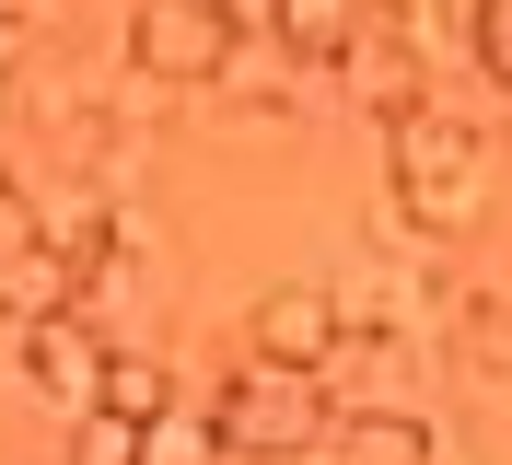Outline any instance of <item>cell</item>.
<instances>
[{
	"label": "cell",
	"instance_id": "1",
	"mask_svg": "<svg viewBox=\"0 0 512 465\" xmlns=\"http://www.w3.org/2000/svg\"><path fill=\"white\" fill-rule=\"evenodd\" d=\"M489 186H501V163H489V140H478L466 117L419 105V117L384 128V198H396L408 233H431V245L478 233V221H489Z\"/></svg>",
	"mask_w": 512,
	"mask_h": 465
},
{
	"label": "cell",
	"instance_id": "2",
	"mask_svg": "<svg viewBox=\"0 0 512 465\" xmlns=\"http://www.w3.org/2000/svg\"><path fill=\"white\" fill-rule=\"evenodd\" d=\"M210 407H222V454H326V431H338V384L315 361H268V349H245Z\"/></svg>",
	"mask_w": 512,
	"mask_h": 465
},
{
	"label": "cell",
	"instance_id": "3",
	"mask_svg": "<svg viewBox=\"0 0 512 465\" xmlns=\"http://www.w3.org/2000/svg\"><path fill=\"white\" fill-rule=\"evenodd\" d=\"M128 70L140 82H175V93H198V82H222L233 70V47H245V24H233V0H128Z\"/></svg>",
	"mask_w": 512,
	"mask_h": 465
},
{
	"label": "cell",
	"instance_id": "4",
	"mask_svg": "<svg viewBox=\"0 0 512 465\" xmlns=\"http://www.w3.org/2000/svg\"><path fill=\"white\" fill-rule=\"evenodd\" d=\"M210 93H222L233 117H256V128H291L303 105H326V93H338V70H326L315 47H291V35H245V47H233V70H222Z\"/></svg>",
	"mask_w": 512,
	"mask_h": 465
},
{
	"label": "cell",
	"instance_id": "5",
	"mask_svg": "<svg viewBox=\"0 0 512 465\" xmlns=\"http://www.w3.org/2000/svg\"><path fill=\"white\" fill-rule=\"evenodd\" d=\"M105 361H117V338H105L82 303H59V314H35V326H24V384L59 407V419L105 407Z\"/></svg>",
	"mask_w": 512,
	"mask_h": 465
},
{
	"label": "cell",
	"instance_id": "6",
	"mask_svg": "<svg viewBox=\"0 0 512 465\" xmlns=\"http://www.w3.org/2000/svg\"><path fill=\"white\" fill-rule=\"evenodd\" d=\"M350 338V303L338 291H315V279H280V291H256V338L245 349H268V361H315L326 372V349Z\"/></svg>",
	"mask_w": 512,
	"mask_h": 465
},
{
	"label": "cell",
	"instance_id": "7",
	"mask_svg": "<svg viewBox=\"0 0 512 465\" xmlns=\"http://www.w3.org/2000/svg\"><path fill=\"white\" fill-rule=\"evenodd\" d=\"M443 442H454L443 419H419V407H396V396H384V407H338L326 454H338V465H431Z\"/></svg>",
	"mask_w": 512,
	"mask_h": 465
},
{
	"label": "cell",
	"instance_id": "8",
	"mask_svg": "<svg viewBox=\"0 0 512 465\" xmlns=\"http://www.w3.org/2000/svg\"><path fill=\"white\" fill-rule=\"evenodd\" d=\"M454 361L478 372V384H512V279L454 291Z\"/></svg>",
	"mask_w": 512,
	"mask_h": 465
},
{
	"label": "cell",
	"instance_id": "9",
	"mask_svg": "<svg viewBox=\"0 0 512 465\" xmlns=\"http://www.w3.org/2000/svg\"><path fill=\"white\" fill-rule=\"evenodd\" d=\"M210 454H222V407H187V396H175L152 419V454H140V465H210Z\"/></svg>",
	"mask_w": 512,
	"mask_h": 465
},
{
	"label": "cell",
	"instance_id": "10",
	"mask_svg": "<svg viewBox=\"0 0 512 465\" xmlns=\"http://www.w3.org/2000/svg\"><path fill=\"white\" fill-rule=\"evenodd\" d=\"M105 407H128V419H163V407H175V372H163L152 349H128V338H117V361H105Z\"/></svg>",
	"mask_w": 512,
	"mask_h": 465
},
{
	"label": "cell",
	"instance_id": "11",
	"mask_svg": "<svg viewBox=\"0 0 512 465\" xmlns=\"http://www.w3.org/2000/svg\"><path fill=\"white\" fill-rule=\"evenodd\" d=\"M466 47H478V70L512 93V0H478V24H466Z\"/></svg>",
	"mask_w": 512,
	"mask_h": 465
},
{
	"label": "cell",
	"instance_id": "12",
	"mask_svg": "<svg viewBox=\"0 0 512 465\" xmlns=\"http://www.w3.org/2000/svg\"><path fill=\"white\" fill-rule=\"evenodd\" d=\"M24 245H47V221H35L24 186H0V256H24Z\"/></svg>",
	"mask_w": 512,
	"mask_h": 465
},
{
	"label": "cell",
	"instance_id": "13",
	"mask_svg": "<svg viewBox=\"0 0 512 465\" xmlns=\"http://www.w3.org/2000/svg\"><path fill=\"white\" fill-rule=\"evenodd\" d=\"M24 59V0H0V70Z\"/></svg>",
	"mask_w": 512,
	"mask_h": 465
},
{
	"label": "cell",
	"instance_id": "14",
	"mask_svg": "<svg viewBox=\"0 0 512 465\" xmlns=\"http://www.w3.org/2000/svg\"><path fill=\"white\" fill-rule=\"evenodd\" d=\"M0 314H12V291H0Z\"/></svg>",
	"mask_w": 512,
	"mask_h": 465
},
{
	"label": "cell",
	"instance_id": "15",
	"mask_svg": "<svg viewBox=\"0 0 512 465\" xmlns=\"http://www.w3.org/2000/svg\"><path fill=\"white\" fill-rule=\"evenodd\" d=\"M0 82H12V70H0Z\"/></svg>",
	"mask_w": 512,
	"mask_h": 465
}]
</instances>
